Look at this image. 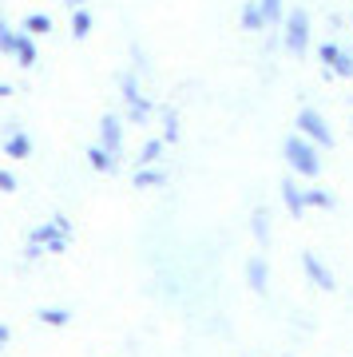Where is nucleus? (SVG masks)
Wrapping results in <instances>:
<instances>
[{
	"label": "nucleus",
	"instance_id": "obj_4",
	"mask_svg": "<svg viewBox=\"0 0 353 357\" xmlns=\"http://www.w3.org/2000/svg\"><path fill=\"white\" fill-rule=\"evenodd\" d=\"M306 270H310V278H317V286H333V278H329V270L322 266V262H314V255H306Z\"/></svg>",
	"mask_w": 353,
	"mask_h": 357
},
{
	"label": "nucleus",
	"instance_id": "obj_14",
	"mask_svg": "<svg viewBox=\"0 0 353 357\" xmlns=\"http://www.w3.org/2000/svg\"><path fill=\"white\" fill-rule=\"evenodd\" d=\"M63 318H68L63 310H44V321H63Z\"/></svg>",
	"mask_w": 353,
	"mask_h": 357
},
{
	"label": "nucleus",
	"instance_id": "obj_2",
	"mask_svg": "<svg viewBox=\"0 0 353 357\" xmlns=\"http://www.w3.org/2000/svg\"><path fill=\"white\" fill-rule=\"evenodd\" d=\"M298 123H302V131H306V135H314V139L322 143V147H329V143H333V135H329V131H326V123H322V115L302 112V119H298Z\"/></svg>",
	"mask_w": 353,
	"mask_h": 357
},
{
	"label": "nucleus",
	"instance_id": "obj_9",
	"mask_svg": "<svg viewBox=\"0 0 353 357\" xmlns=\"http://www.w3.org/2000/svg\"><path fill=\"white\" fill-rule=\"evenodd\" d=\"M282 191H286V199H290V211H302V195L294 191L290 183H282Z\"/></svg>",
	"mask_w": 353,
	"mask_h": 357
},
{
	"label": "nucleus",
	"instance_id": "obj_13",
	"mask_svg": "<svg viewBox=\"0 0 353 357\" xmlns=\"http://www.w3.org/2000/svg\"><path fill=\"white\" fill-rule=\"evenodd\" d=\"M91 163H96V167H107V151H100V147H96V151H91Z\"/></svg>",
	"mask_w": 353,
	"mask_h": 357
},
{
	"label": "nucleus",
	"instance_id": "obj_12",
	"mask_svg": "<svg viewBox=\"0 0 353 357\" xmlns=\"http://www.w3.org/2000/svg\"><path fill=\"white\" fill-rule=\"evenodd\" d=\"M262 13L274 20V16H278V0H262Z\"/></svg>",
	"mask_w": 353,
	"mask_h": 357
},
{
	"label": "nucleus",
	"instance_id": "obj_7",
	"mask_svg": "<svg viewBox=\"0 0 353 357\" xmlns=\"http://www.w3.org/2000/svg\"><path fill=\"white\" fill-rule=\"evenodd\" d=\"M8 155H16V159H24V155H28V139H24V135H13V139H8Z\"/></svg>",
	"mask_w": 353,
	"mask_h": 357
},
{
	"label": "nucleus",
	"instance_id": "obj_10",
	"mask_svg": "<svg viewBox=\"0 0 353 357\" xmlns=\"http://www.w3.org/2000/svg\"><path fill=\"white\" fill-rule=\"evenodd\" d=\"M91 28V20H88V13H76V36H84Z\"/></svg>",
	"mask_w": 353,
	"mask_h": 357
},
{
	"label": "nucleus",
	"instance_id": "obj_8",
	"mask_svg": "<svg viewBox=\"0 0 353 357\" xmlns=\"http://www.w3.org/2000/svg\"><path fill=\"white\" fill-rule=\"evenodd\" d=\"M242 20H246V28H262V8H254V4H246V13H242Z\"/></svg>",
	"mask_w": 353,
	"mask_h": 357
},
{
	"label": "nucleus",
	"instance_id": "obj_1",
	"mask_svg": "<svg viewBox=\"0 0 353 357\" xmlns=\"http://www.w3.org/2000/svg\"><path fill=\"white\" fill-rule=\"evenodd\" d=\"M286 155H290V163H294V171H302V175H317V155H314V147L310 143H302V139H290L286 143Z\"/></svg>",
	"mask_w": 353,
	"mask_h": 357
},
{
	"label": "nucleus",
	"instance_id": "obj_15",
	"mask_svg": "<svg viewBox=\"0 0 353 357\" xmlns=\"http://www.w3.org/2000/svg\"><path fill=\"white\" fill-rule=\"evenodd\" d=\"M72 4H80V0H72Z\"/></svg>",
	"mask_w": 353,
	"mask_h": 357
},
{
	"label": "nucleus",
	"instance_id": "obj_6",
	"mask_svg": "<svg viewBox=\"0 0 353 357\" xmlns=\"http://www.w3.org/2000/svg\"><path fill=\"white\" fill-rule=\"evenodd\" d=\"M103 147H107V151L119 147V123H115V119H103Z\"/></svg>",
	"mask_w": 353,
	"mask_h": 357
},
{
	"label": "nucleus",
	"instance_id": "obj_3",
	"mask_svg": "<svg viewBox=\"0 0 353 357\" xmlns=\"http://www.w3.org/2000/svg\"><path fill=\"white\" fill-rule=\"evenodd\" d=\"M286 44H290L294 52L306 48V13H294L290 16V32H286Z\"/></svg>",
	"mask_w": 353,
	"mask_h": 357
},
{
	"label": "nucleus",
	"instance_id": "obj_5",
	"mask_svg": "<svg viewBox=\"0 0 353 357\" xmlns=\"http://www.w3.org/2000/svg\"><path fill=\"white\" fill-rule=\"evenodd\" d=\"M250 286L254 290H266V262L262 258H250Z\"/></svg>",
	"mask_w": 353,
	"mask_h": 357
},
{
	"label": "nucleus",
	"instance_id": "obj_11",
	"mask_svg": "<svg viewBox=\"0 0 353 357\" xmlns=\"http://www.w3.org/2000/svg\"><path fill=\"white\" fill-rule=\"evenodd\" d=\"M28 28H32V32H48V16H32Z\"/></svg>",
	"mask_w": 353,
	"mask_h": 357
}]
</instances>
